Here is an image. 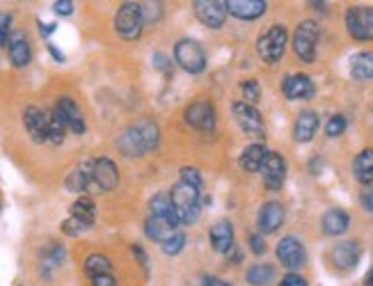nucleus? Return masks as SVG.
Returning <instances> with one entry per match:
<instances>
[{"label":"nucleus","instance_id":"obj_41","mask_svg":"<svg viewBox=\"0 0 373 286\" xmlns=\"http://www.w3.org/2000/svg\"><path fill=\"white\" fill-rule=\"evenodd\" d=\"M53 12L60 14V16L74 14V3H71V0H58V3L53 5Z\"/></svg>","mask_w":373,"mask_h":286},{"label":"nucleus","instance_id":"obj_40","mask_svg":"<svg viewBox=\"0 0 373 286\" xmlns=\"http://www.w3.org/2000/svg\"><path fill=\"white\" fill-rule=\"evenodd\" d=\"M247 243H250V250H252L254 254H259V257H261V254L266 252L264 238L259 236V233H250V236H247Z\"/></svg>","mask_w":373,"mask_h":286},{"label":"nucleus","instance_id":"obj_11","mask_svg":"<svg viewBox=\"0 0 373 286\" xmlns=\"http://www.w3.org/2000/svg\"><path fill=\"white\" fill-rule=\"evenodd\" d=\"M277 259L282 261L284 268L288 270H298L303 268L305 261H307V252L303 248V243H300L296 236H286L277 243Z\"/></svg>","mask_w":373,"mask_h":286},{"label":"nucleus","instance_id":"obj_44","mask_svg":"<svg viewBox=\"0 0 373 286\" xmlns=\"http://www.w3.org/2000/svg\"><path fill=\"white\" fill-rule=\"evenodd\" d=\"M133 254H136L138 261L144 265V270H147V263H149V261H147V254H144V250L140 248V245H133Z\"/></svg>","mask_w":373,"mask_h":286},{"label":"nucleus","instance_id":"obj_7","mask_svg":"<svg viewBox=\"0 0 373 286\" xmlns=\"http://www.w3.org/2000/svg\"><path fill=\"white\" fill-rule=\"evenodd\" d=\"M320 30L316 21H303L293 35V50L303 62H314L316 60V46H318Z\"/></svg>","mask_w":373,"mask_h":286},{"label":"nucleus","instance_id":"obj_32","mask_svg":"<svg viewBox=\"0 0 373 286\" xmlns=\"http://www.w3.org/2000/svg\"><path fill=\"white\" fill-rule=\"evenodd\" d=\"M67 138V124L62 121V117L58 112H48V142H53V145H62Z\"/></svg>","mask_w":373,"mask_h":286},{"label":"nucleus","instance_id":"obj_13","mask_svg":"<svg viewBox=\"0 0 373 286\" xmlns=\"http://www.w3.org/2000/svg\"><path fill=\"white\" fill-rule=\"evenodd\" d=\"M185 121H188L193 128L213 131L215 128V108L209 101H195V104L185 108Z\"/></svg>","mask_w":373,"mask_h":286},{"label":"nucleus","instance_id":"obj_37","mask_svg":"<svg viewBox=\"0 0 373 286\" xmlns=\"http://www.w3.org/2000/svg\"><path fill=\"white\" fill-rule=\"evenodd\" d=\"M181 181L183 183H188V186H195V188H200L202 190V177H200V172H197L195 167H183L181 170Z\"/></svg>","mask_w":373,"mask_h":286},{"label":"nucleus","instance_id":"obj_1","mask_svg":"<svg viewBox=\"0 0 373 286\" xmlns=\"http://www.w3.org/2000/svg\"><path fill=\"white\" fill-rule=\"evenodd\" d=\"M117 147L124 156L129 158H138L149 154L158 147V126L153 121L142 119L138 124H133L131 128H126L117 140Z\"/></svg>","mask_w":373,"mask_h":286},{"label":"nucleus","instance_id":"obj_26","mask_svg":"<svg viewBox=\"0 0 373 286\" xmlns=\"http://www.w3.org/2000/svg\"><path fill=\"white\" fill-rule=\"evenodd\" d=\"M144 231H147V236L156 243H165L172 233H177V222L174 220H168V218H153L149 216L147 224H144Z\"/></svg>","mask_w":373,"mask_h":286},{"label":"nucleus","instance_id":"obj_42","mask_svg":"<svg viewBox=\"0 0 373 286\" xmlns=\"http://www.w3.org/2000/svg\"><path fill=\"white\" fill-rule=\"evenodd\" d=\"M279 286H307V282L300 277V275L291 273V275H286L282 282H279Z\"/></svg>","mask_w":373,"mask_h":286},{"label":"nucleus","instance_id":"obj_29","mask_svg":"<svg viewBox=\"0 0 373 286\" xmlns=\"http://www.w3.org/2000/svg\"><path fill=\"white\" fill-rule=\"evenodd\" d=\"M350 76L355 80H373V53L364 50L350 60Z\"/></svg>","mask_w":373,"mask_h":286},{"label":"nucleus","instance_id":"obj_25","mask_svg":"<svg viewBox=\"0 0 373 286\" xmlns=\"http://www.w3.org/2000/svg\"><path fill=\"white\" fill-rule=\"evenodd\" d=\"M268 151L261 142H254V145H250V147H245L243 149V154H241V167L245 170V172H261V167H264V163H266V158H268Z\"/></svg>","mask_w":373,"mask_h":286},{"label":"nucleus","instance_id":"obj_5","mask_svg":"<svg viewBox=\"0 0 373 286\" xmlns=\"http://www.w3.org/2000/svg\"><path fill=\"white\" fill-rule=\"evenodd\" d=\"M286 42H288V33H286V28H282V26H273V28H268L261 37H259L256 50H259V55H261L264 62L275 65V62H279V60H282L284 48H286Z\"/></svg>","mask_w":373,"mask_h":286},{"label":"nucleus","instance_id":"obj_31","mask_svg":"<svg viewBox=\"0 0 373 286\" xmlns=\"http://www.w3.org/2000/svg\"><path fill=\"white\" fill-rule=\"evenodd\" d=\"M149 209H151L153 218H168V220L177 222V218H174V209H172V199H170V195H165V192H158V195L151 197Z\"/></svg>","mask_w":373,"mask_h":286},{"label":"nucleus","instance_id":"obj_34","mask_svg":"<svg viewBox=\"0 0 373 286\" xmlns=\"http://www.w3.org/2000/svg\"><path fill=\"white\" fill-rule=\"evenodd\" d=\"M183 245H185V236H183L181 231H177V233H172V236L165 241V243H161V248H163L165 254L174 257V254H179L183 250Z\"/></svg>","mask_w":373,"mask_h":286},{"label":"nucleus","instance_id":"obj_22","mask_svg":"<svg viewBox=\"0 0 373 286\" xmlns=\"http://www.w3.org/2000/svg\"><path fill=\"white\" fill-rule=\"evenodd\" d=\"M227 12L236 18H243V21H254L266 12V3L264 0H229Z\"/></svg>","mask_w":373,"mask_h":286},{"label":"nucleus","instance_id":"obj_33","mask_svg":"<svg viewBox=\"0 0 373 286\" xmlns=\"http://www.w3.org/2000/svg\"><path fill=\"white\" fill-rule=\"evenodd\" d=\"M112 270V263L108 257H103V254H90L85 259V273L90 277H97V275H110Z\"/></svg>","mask_w":373,"mask_h":286},{"label":"nucleus","instance_id":"obj_28","mask_svg":"<svg viewBox=\"0 0 373 286\" xmlns=\"http://www.w3.org/2000/svg\"><path fill=\"white\" fill-rule=\"evenodd\" d=\"M353 175L360 183L364 186H371L373 183V149H364L360 151L353 160Z\"/></svg>","mask_w":373,"mask_h":286},{"label":"nucleus","instance_id":"obj_19","mask_svg":"<svg viewBox=\"0 0 373 286\" xmlns=\"http://www.w3.org/2000/svg\"><path fill=\"white\" fill-rule=\"evenodd\" d=\"M360 245L355 241H346V243H337L333 252H330V259L337 265L339 270H350L355 268L357 261H360Z\"/></svg>","mask_w":373,"mask_h":286},{"label":"nucleus","instance_id":"obj_35","mask_svg":"<svg viewBox=\"0 0 373 286\" xmlns=\"http://www.w3.org/2000/svg\"><path fill=\"white\" fill-rule=\"evenodd\" d=\"M344 131H346V117L344 115H333L328 119V124H325L328 138H339Z\"/></svg>","mask_w":373,"mask_h":286},{"label":"nucleus","instance_id":"obj_23","mask_svg":"<svg viewBox=\"0 0 373 286\" xmlns=\"http://www.w3.org/2000/svg\"><path fill=\"white\" fill-rule=\"evenodd\" d=\"M209 238H211V248L215 252L227 254L234 248V227H232V222L220 220L217 224H213Z\"/></svg>","mask_w":373,"mask_h":286},{"label":"nucleus","instance_id":"obj_18","mask_svg":"<svg viewBox=\"0 0 373 286\" xmlns=\"http://www.w3.org/2000/svg\"><path fill=\"white\" fill-rule=\"evenodd\" d=\"M284 207L279 202H266L261 211H259V229H261V233H275L279 227L284 224Z\"/></svg>","mask_w":373,"mask_h":286},{"label":"nucleus","instance_id":"obj_45","mask_svg":"<svg viewBox=\"0 0 373 286\" xmlns=\"http://www.w3.org/2000/svg\"><path fill=\"white\" fill-rule=\"evenodd\" d=\"M156 69L170 71V62H168V57H165L163 53H158V55H156Z\"/></svg>","mask_w":373,"mask_h":286},{"label":"nucleus","instance_id":"obj_39","mask_svg":"<svg viewBox=\"0 0 373 286\" xmlns=\"http://www.w3.org/2000/svg\"><path fill=\"white\" fill-rule=\"evenodd\" d=\"M360 204H362V209H364L367 213H373V183H371V186H364V190H362Z\"/></svg>","mask_w":373,"mask_h":286},{"label":"nucleus","instance_id":"obj_38","mask_svg":"<svg viewBox=\"0 0 373 286\" xmlns=\"http://www.w3.org/2000/svg\"><path fill=\"white\" fill-rule=\"evenodd\" d=\"M241 89H243V97L247 99V104H254V101H259V97H261L256 80H245V83L241 85Z\"/></svg>","mask_w":373,"mask_h":286},{"label":"nucleus","instance_id":"obj_15","mask_svg":"<svg viewBox=\"0 0 373 286\" xmlns=\"http://www.w3.org/2000/svg\"><path fill=\"white\" fill-rule=\"evenodd\" d=\"M23 124H26V131L30 133V138H33L35 142H48V115L44 110H39L35 106L26 108Z\"/></svg>","mask_w":373,"mask_h":286},{"label":"nucleus","instance_id":"obj_47","mask_svg":"<svg viewBox=\"0 0 373 286\" xmlns=\"http://www.w3.org/2000/svg\"><path fill=\"white\" fill-rule=\"evenodd\" d=\"M55 28H58L55 23H50V26H46V23H41V21H39V33H41V35H44V37H48L50 33H53V30H55Z\"/></svg>","mask_w":373,"mask_h":286},{"label":"nucleus","instance_id":"obj_4","mask_svg":"<svg viewBox=\"0 0 373 286\" xmlns=\"http://www.w3.org/2000/svg\"><path fill=\"white\" fill-rule=\"evenodd\" d=\"M142 23H144V16H142V7L138 3H124L117 9L115 30L121 39L136 42V39L142 35Z\"/></svg>","mask_w":373,"mask_h":286},{"label":"nucleus","instance_id":"obj_6","mask_svg":"<svg viewBox=\"0 0 373 286\" xmlns=\"http://www.w3.org/2000/svg\"><path fill=\"white\" fill-rule=\"evenodd\" d=\"M174 60L188 74H202L206 67V53L195 39H181V42H177V46H174Z\"/></svg>","mask_w":373,"mask_h":286},{"label":"nucleus","instance_id":"obj_3","mask_svg":"<svg viewBox=\"0 0 373 286\" xmlns=\"http://www.w3.org/2000/svg\"><path fill=\"white\" fill-rule=\"evenodd\" d=\"M94 218H97L94 202L90 197H80L71 204V216L62 222V231L67 236H80V233H85L94 224Z\"/></svg>","mask_w":373,"mask_h":286},{"label":"nucleus","instance_id":"obj_14","mask_svg":"<svg viewBox=\"0 0 373 286\" xmlns=\"http://www.w3.org/2000/svg\"><path fill=\"white\" fill-rule=\"evenodd\" d=\"M55 112L62 117V121H65L71 133H76V136H82V133H85V119H82V112L76 106L74 99L62 97L55 106Z\"/></svg>","mask_w":373,"mask_h":286},{"label":"nucleus","instance_id":"obj_17","mask_svg":"<svg viewBox=\"0 0 373 286\" xmlns=\"http://www.w3.org/2000/svg\"><path fill=\"white\" fill-rule=\"evenodd\" d=\"M9 62L14 67H28L30 60H33V50H30V42H28V35L23 30H14L12 37H9Z\"/></svg>","mask_w":373,"mask_h":286},{"label":"nucleus","instance_id":"obj_10","mask_svg":"<svg viewBox=\"0 0 373 286\" xmlns=\"http://www.w3.org/2000/svg\"><path fill=\"white\" fill-rule=\"evenodd\" d=\"M193 9H195V16L200 18L204 26L209 28H222L225 18H227V3L222 0H195L193 3Z\"/></svg>","mask_w":373,"mask_h":286},{"label":"nucleus","instance_id":"obj_48","mask_svg":"<svg viewBox=\"0 0 373 286\" xmlns=\"http://www.w3.org/2000/svg\"><path fill=\"white\" fill-rule=\"evenodd\" d=\"M204 286H229V284L217 280V277H204Z\"/></svg>","mask_w":373,"mask_h":286},{"label":"nucleus","instance_id":"obj_36","mask_svg":"<svg viewBox=\"0 0 373 286\" xmlns=\"http://www.w3.org/2000/svg\"><path fill=\"white\" fill-rule=\"evenodd\" d=\"M9 37H12V16L0 12V46L9 44Z\"/></svg>","mask_w":373,"mask_h":286},{"label":"nucleus","instance_id":"obj_27","mask_svg":"<svg viewBox=\"0 0 373 286\" xmlns=\"http://www.w3.org/2000/svg\"><path fill=\"white\" fill-rule=\"evenodd\" d=\"M320 224H323V231L328 233V236H341V233L348 229L350 218H348L346 211L330 209L325 216H323V220H320Z\"/></svg>","mask_w":373,"mask_h":286},{"label":"nucleus","instance_id":"obj_43","mask_svg":"<svg viewBox=\"0 0 373 286\" xmlns=\"http://www.w3.org/2000/svg\"><path fill=\"white\" fill-rule=\"evenodd\" d=\"M92 284L94 286H115V277L112 275H97V277H92Z\"/></svg>","mask_w":373,"mask_h":286},{"label":"nucleus","instance_id":"obj_46","mask_svg":"<svg viewBox=\"0 0 373 286\" xmlns=\"http://www.w3.org/2000/svg\"><path fill=\"white\" fill-rule=\"evenodd\" d=\"M48 53L55 57V62H65V53H62V50H58L53 44H48Z\"/></svg>","mask_w":373,"mask_h":286},{"label":"nucleus","instance_id":"obj_24","mask_svg":"<svg viewBox=\"0 0 373 286\" xmlns=\"http://www.w3.org/2000/svg\"><path fill=\"white\" fill-rule=\"evenodd\" d=\"M318 131V115L314 110H303L296 119V126H293V138L298 142H309L314 140Z\"/></svg>","mask_w":373,"mask_h":286},{"label":"nucleus","instance_id":"obj_30","mask_svg":"<svg viewBox=\"0 0 373 286\" xmlns=\"http://www.w3.org/2000/svg\"><path fill=\"white\" fill-rule=\"evenodd\" d=\"M245 280H247V284H252V286H271L273 280H275V268L273 265H268V263H256V265H252L250 270H247Z\"/></svg>","mask_w":373,"mask_h":286},{"label":"nucleus","instance_id":"obj_8","mask_svg":"<svg viewBox=\"0 0 373 286\" xmlns=\"http://www.w3.org/2000/svg\"><path fill=\"white\" fill-rule=\"evenodd\" d=\"M234 110V117L238 121V126L243 128L245 136L250 138H256V140H264V119L261 115H259V110L250 104H245V101H236V104L232 106Z\"/></svg>","mask_w":373,"mask_h":286},{"label":"nucleus","instance_id":"obj_20","mask_svg":"<svg viewBox=\"0 0 373 286\" xmlns=\"http://www.w3.org/2000/svg\"><path fill=\"white\" fill-rule=\"evenodd\" d=\"M92 183H94V160L87 158L82 160L80 165H76V170L67 177L65 186L71 192H85Z\"/></svg>","mask_w":373,"mask_h":286},{"label":"nucleus","instance_id":"obj_9","mask_svg":"<svg viewBox=\"0 0 373 286\" xmlns=\"http://www.w3.org/2000/svg\"><path fill=\"white\" fill-rule=\"evenodd\" d=\"M346 28L360 42L373 39V7H353L346 12Z\"/></svg>","mask_w":373,"mask_h":286},{"label":"nucleus","instance_id":"obj_49","mask_svg":"<svg viewBox=\"0 0 373 286\" xmlns=\"http://www.w3.org/2000/svg\"><path fill=\"white\" fill-rule=\"evenodd\" d=\"M364 286H373V270L369 273V277H367V284Z\"/></svg>","mask_w":373,"mask_h":286},{"label":"nucleus","instance_id":"obj_2","mask_svg":"<svg viewBox=\"0 0 373 286\" xmlns=\"http://www.w3.org/2000/svg\"><path fill=\"white\" fill-rule=\"evenodd\" d=\"M200 188L188 186V183L179 181L177 186L172 188V209H174V218L181 224H193L202 213V199H200Z\"/></svg>","mask_w":373,"mask_h":286},{"label":"nucleus","instance_id":"obj_21","mask_svg":"<svg viewBox=\"0 0 373 286\" xmlns=\"http://www.w3.org/2000/svg\"><path fill=\"white\" fill-rule=\"evenodd\" d=\"M94 183L99 186V190L108 192L115 190L119 183V172L117 165L110 158H99L94 160Z\"/></svg>","mask_w":373,"mask_h":286},{"label":"nucleus","instance_id":"obj_12","mask_svg":"<svg viewBox=\"0 0 373 286\" xmlns=\"http://www.w3.org/2000/svg\"><path fill=\"white\" fill-rule=\"evenodd\" d=\"M261 177H264V186L268 190H279L284 186L286 179V163L284 158L277 154V151H271L261 167Z\"/></svg>","mask_w":373,"mask_h":286},{"label":"nucleus","instance_id":"obj_16","mask_svg":"<svg viewBox=\"0 0 373 286\" xmlns=\"http://www.w3.org/2000/svg\"><path fill=\"white\" fill-rule=\"evenodd\" d=\"M282 92H284L286 99L298 101V99H312L316 87H314L312 78H309L307 74H293V76H286L284 78Z\"/></svg>","mask_w":373,"mask_h":286}]
</instances>
